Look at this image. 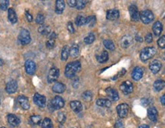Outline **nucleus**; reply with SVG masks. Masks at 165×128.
<instances>
[{
  "instance_id": "obj_1",
  "label": "nucleus",
  "mask_w": 165,
  "mask_h": 128,
  "mask_svg": "<svg viewBox=\"0 0 165 128\" xmlns=\"http://www.w3.org/2000/svg\"><path fill=\"white\" fill-rule=\"evenodd\" d=\"M81 69V63L79 61H74L68 63L65 68V76L66 78H71L75 76L76 73Z\"/></svg>"
},
{
  "instance_id": "obj_2",
  "label": "nucleus",
  "mask_w": 165,
  "mask_h": 128,
  "mask_svg": "<svg viewBox=\"0 0 165 128\" xmlns=\"http://www.w3.org/2000/svg\"><path fill=\"white\" fill-rule=\"evenodd\" d=\"M156 49L152 46H147V47L144 48L141 51L140 53V59L142 61L145 62V61L148 60V59H151L154 57L156 54Z\"/></svg>"
},
{
  "instance_id": "obj_3",
  "label": "nucleus",
  "mask_w": 165,
  "mask_h": 128,
  "mask_svg": "<svg viewBox=\"0 0 165 128\" xmlns=\"http://www.w3.org/2000/svg\"><path fill=\"white\" fill-rule=\"evenodd\" d=\"M139 18L144 24H147L152 22L154 19V14L150 10H144L139 14Z\"/></svg>"
},
{
  "instance_id": "obj_4",
  "label": "nucleus",
  "mask_w": 165,
  "mask_h": 128,
  "mask_svg": "<svg viewBox=\"0 0 165 128\" xmlns=\"http://www.w3.org/2000/svg\"><path fill=\"white\" fill-rule=\"evenodd\" d=\"M18 40L22 45H27L31 42V35L26 29H21L18 35Z\"/></svg>"
},
{
  "instance_id": "obj_5",
  "label": "nucleus",
  "mask_w": 165,
  "mask_h": 128,
  "mask_svg": "<svg viewBox=\"0 0 165 128\" xmlns=\"http://www.w3.org/2000/svg\"><path fill=\"white\" fill-rule=\"evenodd\" d=\"M50 105L53 107V110H58L64 106V101L60 96L57 95L51 100Z\"/></svg>"
},
{
  "instance_id": "obj_6",
  "label": "nucleus",
  "mask_w": 165,
  "mask_h": 128,
  "mask_svg": "<svg viewBox=\"0 0 165 128\" xmlns=\"http://www.w3.org/2000/svg\"><path fill=\"white\" fill-rule=\"evenodd\" d=\"M117 113L119 117L121 118H125L127 117L128 114V105L125 103H122L117 106L116 107Z\"/></svg>"
},
{
  "instance_id": "obj_7",
  "label": "nucleus",
  "mask_w": 165,
  "mask_h": 128,
  "mask_svg": "<svg viewBox=\"0 0 165 128\" xmlns=\"http://www.w3.org/2000/svg\"><path fill=\"white\" fill-rule=\"evenodd\" d=\"M60 75V70L56 67H52L49 71L48 75H47V82L49 83L55 82Z\"/></svg>"
},
{
  "instance_id": "obj_8",
  "label": "nucleus",
  "mask_w": 165,
  "mask_h": 128,
  "mask_svg": "<svg viewBox=\"0 0 165 128\" xmlns=\"http://www.w3.org/2000/svg\"><path fill=\"white\" fill-rule=\"evenodd\" d=\"M120 89L125 94H128L132 92L133 89H134V86H133V84L131 82L125 81V82H123L121 84Z\"/></svg>"
},
{
  "instance_id": "obj_9",
  "label": "nucleus",
  "mask_w": 165,
  "mask_h": 128,
  "mask_svg": "<svg viewBox=\"0 0 165 128\" xmlns=\"http://www.w3.org/2000/svg\"><path fill=\"white\" fill-rule=\"evenodd\" d=\"M128 11H129L130 17H131V19L133 21H138L139 20V11L138 9L137 6L134 5H130L129 8H128Z\"/></svg>"
},
{
  "instance_id": "obj_10",
  "label": "nucleus",
  "mask_w": 165,
  "mask_h": 128,
  "mask_svg": "<svg viewBox=\"0 0 165 128\" xmlns=\"http://www.w3.org/2000/svg\"><path fill=\"white\" fill-rule=\"evenodd\" d=\"M33 100H34V104L38 106V107H45L46 98L44 95H41V94H38V93H35V94L34 95V98H33Z\"/></svg>"
},
{
  "instance_id": "obj_11",
  "label": "nucleus",
  "mask_w": 165,
  "mask_h": 128,
  "mask_svg": "<svg viewBox=\"0 0 165 128\" xmlns=\"http://www.w3.org/2000/svg\"><path fill=\"white\" fill-rule=\"evenodd\" d=\"M24 68L25 71L29 75H33L36 71V64L34 61L28 59L24 63Z\"/></svg>"
},
{
  "instance_id": "obj_12",
  "label": "nucleus",
  "mask_w": 165,
  "mask_h": 128,
  "mask_svg": "<svg viewBox=\"0 0 165 128\" xmlns=\"http://www.w3.org/2000/svg\"><path fill=\"white\" fill-rule=\"evenodd\" d=\"M105 91V93H106L107 96L108 97V98H109L111 101H116L119 99V95H118V91L115 89H114V88H110L109 87V88H107Z\"/></svg>"
},
{
  "instance_id": "obj_13",
  "label": "nucleus",
  "mask_w": 165,
  "mask_h": 128,
  "mask_svg": "<svg viewBox=\"0 0 165 128\" xmlns=\"http://www.w3.org/2000/svg\"><path fill=\"white\" fill-rule=\"evenodd\" d=\"M18 89V83L15 80H10L9 82L6 84V87H5V91L8 93V94H13Z\"/></svg>"
},
{
  "instance_id": "obj_14",
  "label": "nucleus",
  "mask_w": 165,
  "mask_h": 128,
  "mask_svg": "<svg viewBox=\"0 0 165 128\" xmlns=\"http://www.w3.org/2000/svg\"><path fill=\"white\" fill-rule=\"evenodd\" d=\"M161 62L157 59H154L152 62H150V65H149L150 70L154 74H157V72H159V71L161 69Z\"/></svg>"
},
{
  "instance_id": "obj_15",
  "label": "nucleus",
  "mask_w": 165,
  "mask_h": 128,
  "mask_svg": "<svg viewBox=\"0 0 165 128\" xmlns=\"http://www.w3.org/2000/svg\"><path fill=\"white\" fill-rule=\"evenodd\" d=\"M143 74H144V72H143L142 68L137 66L133 69L132 72H131V77L134 81H138L142 78Z\"/></svg>"
},
{
  "instance_id": "obj_16",
  "label": "nucleus",
  "mask_w": 165,
  "mask_h": 128,
  "mask_svg": "<svg viewBox=\"0 0 165 128\" xmlns=\"http://www.w3.org/2000/svg\"><path fill=\"white\" fill-rule=\"evenodd\" d=\"M133 43V38L130 35H125L123 36L120 41V44H121V47L123 48H128V46H131Z\"/></svg>"
},
{
  "instance_id": "obj_17",
  "label": "nucleus",
  "mask_w": 165,
  "mask_h": 128,
  "mask_svg": "<svg viewBox=\"0 0 165 128\" xmlns=\"http://www.w3.org/2000/svg\"><path fill=\"white\" fill-rule=\"evenodd\" d=\"M147 116L151 121L156 122L158 117V112L154 107H150L147 109Z\"/></svg>"
},
{
  "instance_id": "obj_18",
  "label": "nucleus",
  "mask_w": 165,
  "mask_h": 128,
  "mask_svg": "<svg viewBox=\"0 0 165 128\" xmlns=\"http://www.w3.org/2000/svg\"><path fill=\"white\" fill-rule=\"evenodd\" d=\"M18 102L20 106L24 110H28L30 108V104L28 101V98L24 95H20L18 97Z\"/></svg>"
},
{
  "instance_id": "obj_19",
  "label": "nucleus",
  "mask_w": 165,
  "mask_h": 128,
  "mask_svg": "<svg viewBox=\"0 0 165 128\" xmlns=\"http://www.w3.org/2000/svg\"><path fill=\"white\" fill-rule=\"evenodd\" d=\"M119 11L117 9H110L107 11L106 18L110 21H114L119 18Z\"/></svg>"
},
{
  "instance_id": "obj_20",
  "label": "nucleus",
  "mask_w": 165,
  "mask_h": 128,
  "mask_svg": "<svg viewBox=\"0 0 165 128\" xmlns=\"http://www.w3.org/2000/svg\"><path fill=\"white\" fill-rule=\"evenodd\" d=\"M7 120H8V123L11 126H14V127L18 126L20 124V119L16 115H15V114H8V116H7Z\"/></svg>"
},
{
  "instance_id": "obj_21",
  "label": "nucleus",
  "mask_w": 165,
  "mask_h": 128,
  "mask_svg": "<svg viewBox=\"0 0 165 128\" xmlns=\"http://www.w3.org/2000/svg\"><path fill=\"white\" fill-rule=\"evenodd\" d=\"M52 90L55 93L61 94V93H63L66 90V85L62 83V82H56V83L53 84V87H52Z\"/></svg>"
},
{
  "instance_id": "obj_22",
  "label": "nucleus",
  "mask_w": 165,
  "mask_h": 128,
  "mask_svg": "<svg viewBox=\"0 0 165 128\" xmlns=\"http://www.w3.org/2000/svg\"><path fill=\"white\" fill-rule=\"evenodd\" d=\"M8 18L10 22L12 23V24H15V23L18 22V17H17L15 10L13 8H10L8 9Z\"/></svg>"
},
{
  "instance_id": "obj_23",
  "label": "nucleus",
  "mask_w": 165,
  "mask_h": 128,
  "mask_svg": "<svg viewBox=\"0 0 165 128\" xmlns=\"http://www.w3.org/2000/svg\"><path fill=\"white\" fill-rule=\"evenodd\" d=\"M152 30L155 36H159L161 34L162 30H163V25H162L161 22L159 21H156L154 24H153Z\"/></svg>"
},
{
  "instance_id": "obj_24",
  "label": "nucleus",
  "mask_w": 165,
  "mask_h": 128,
  "mask_svg": "<svg viewBox=\"0 0 165 128\" xmlns=\"http://www.w3.org/2000/svg\"><path fill=\"white\" fill-rule=\"evenodd\" d=\"M70 107H71L72 110L75 112V113H79L82 110V105L81 104L80 101H72L70 103Z\"/></svg>"
},
{
  "instance_id": "obj_25",
  "label": "nucleus",
  "mask_w": 165,
  "mask_h": 128,
  "mask_svg": "<svg viewBox=\"0 0 165 128\" xmlns=\"http://www.w3.org/2000/svg\"><path fill=\"white\" fill-rule=\"evenodd\" d=\"M65 8V2L63 0H57L56 1V6H55V12L57 14H62Z\"/></svg>"
},
{
  "instance_id": "obj_26",
  "label": "nucleus",
  "mask_w": 165,
  "mask_h": 128,
  "mask_svg": "<svg viewBox=\"0 0 165 128\" xmlns=\"http://www.w3.org/2000/svg\"><path fill=\"white\" fill-rule=\"evenodd\" d=\"M154 89L156 91H160L165 88V81L162 79H157L154 82Z\"/></svg>"
},
{
  "instance_id": "obj_27",
  "label": "nucleus",
  "mask_w": 165,
  "mask_h": 128,
  "mask_svg": "<svg viewBox=\"0 0 165 128\" xmlns=\"http://www.w3.org/2000/svg\"><path fill=\"white\" fill-rule=\"evenodd\" d=\"M96 104L99 107H109L111 106V101L108 99H105V98H99L96 101Z\"/></svg>"
},
{
  "instance_id": "obj_28",
  "label": "nucleus",
  "mask_w": 165,
  "mask_h": 128,
  "mask_svg": "<svg viewBox=\"0 0 165 128\" xmlns=\"http://www.w3.org/2000/svg\"><path fill=\"white\" fill-rule=\"evenodd\" d=\"M70 55V48L67 45H65L61 50V59L63 61H66Z\"/></svg>"
},
{
  "instance_id": "obj_29",
  "label": "nucleus",
  "mask_w": 165,
  "mask_h": 128,
  "mask_svg": "<svg viewBox=\"0 0 165 128\" xmlns=\"http://www.w3.org/2000/svg\"><path fill=\"white\" fill-rule=\"evenodd\" d=\"M96 59L98 60V62H100V63H103L105 62L108 59V52L104 50L102 51V53H101L99 56H96Z\"/></svg>"
},
{
  "instance_id": "obj_30",
  "label": "nucleus",
  "mask_w": 165,
  "mask_h": 128,
  "mask_svg": "<svg viewBox=\"0 0 165 128\" xmlns=\"http://www.w3.org/2000/svg\"><path fill=\"white\" fill-rule=\"evenodd\" d=\"M38 32L43 35H49L50 34V27L47 25H41L38 27Z\"/></svg>"
},
{
  "instance_id": "obj_31",
  "label": "nucleus",
  "mask_w": 165,
  "mask_h": 128,
  "mask_svg": "<svg viewBox=\"0 0 165 128\" xmlns=\"http://www.w3.org/2000/svg\"><path fill=\"white\" fill-rule=\"evenodd\" d=\"M79 46L76 44H73L70 49V56L71 57L75 58L79 55Z\"/></svg>"
},
{
  "instance_id": "obj_32",
  "label": "nucleus",
  "mask_w": 165,
  "mask_h": 128,
  "mask_svg": "<svg viewBox=\"0 0 165 128\" xmlns=\"http://www.w3.org/2000/svg\"><path fill=\"white\" fill-rule=\"evenodd\" d=\"M41 127L42 128H53V123H52L51 120L48 117H45L43 120L42 123H41Z\"/></svg>"
},
{
  "instance_id": "obj_33",
  "label": "nucleus",
  "mask_w": 165,
  "mask_h": 128,
  "mask_svg": "<svg viewBox=\"0 0 165 128\" xmlns=\"http://www.w3.org/2000/svg\"><path fill=\"white\" fill-rule=\"evenodd\" d=\"M103 44L105 46V47L106 49L109 50H115V44H114L113 42L111 40H103Z\"/></svg>"
},
{
  "instance_id": "obj_34",
  "label": "nucleus",
  "mask_w": 165,
  "mask_h": 128,
  "mask_svg": "<svg viewBox=\"0 0 165 128\" xmlns=\"http://www.w3.org/2000/svg\"><path fill=\"white\" fill-rule=\"evenodd\" d=\"M86 18H85V17H83V16L78 15L77 17H76L75 22H76V24L77 26H82V25L86 24Z\"/></svg>"
},
{
  "instance_id": "obj_35",
  "label": "nucleus",
  "mask_w": 165,
  "mask_h": 128,
  "mask_svg": "<svg viewBox=\"0 0 165 128\" xmlns=\"http://www.w3.org/2000/svg\"><path fill=\"white\" fill-rule=\"evenodd\" d=\"M95 21H96V19H95V17L94 15L86 17V24L89 25V27H92V26L95 24Z\"/></svg>"
},
{
  "instance_id": "obj_36",
  "label": "nucleus",
  "mask_w": 165,
  "mask_h": 128,
  "mask_svg": "<svg viewBox=\"0 0 165 128\" xmlns=\"http://www.w3.org/2000/svg\"><path fill=\"white\" fill-rule=\"evenodd\" d=\"M94 40H95V35L92 33H89L84 38V42L86 44H91L92 43H93Z\"/></svg>"
},
{
  "instance_id": "obj_37",
  "label": "nucleus",
  "mask_w": 165,
  "mask_h": 128,
  "mask_svg": "<svg viewBox=\"0 0 165 128\" xmlns=\"http://www.w3.org/2000/svg\"><path fill=\"white\" fill-rule=\"evenodd\" d=\"M30 120L33 124H40L41 122V117L39 115H33L30 117Z\"/></svg>"
},
{
  "instance_id": "obj_38",
  "label": "nucleus",
  "mask_w": 165,
  "mask_h": 128,
  "mask_svg": "<svg viewBox=\"0 0 165 128\" xmlns=\"http://www.w3.org/2000/svg\"><path fill=\"white\" fill-rule=\"evenodd\" d=\"M82 98L86 101H90L92 98V93L90 91H86L82 93Z\"/></svg>"
},
{
  "instance_id": "obj_39",
  "label": "nucleus",
  "mask_w": 165,
  "mask_h": 128,
  "mask_svg": "<svg viewBox=\"0 0 165 128\" xmlns=\"http://www.w3.org/2000/svg\"><path fill=\"white\" fill-rule=\"evenodd\" d=\"M9 2L8 0H0V10H6L8 8Z\"/></svg>"
},
{
  "instance_id": "obj_40",
  "label": "nucleus",
  "mask_w": 165,
  "mask_h": 128,
  "mask_svg": "<svg viewBox=\"0 0 165 128\" xmlns=\"http://www.w3.org/2000/svg\"><path fill=\"white\" fill-rule=\"evenodd\" d=\"M86 3H87V1H84V0H79L76 2V8L78 10H81L84 8L86 5Z\"/></svg>"
},
{
  "instance_id": "obj_41",
  "label": "nucleus",
  "mask_w": 165,
  "mask_h": 128,
  "mask_svg": "<svg viewBox=\"0 0 165 128\" xmlns=\"http://www.w3.org/2000/svg\"><path fill=\"white\" fill-rule=\"evenodd\" d=\"M157 45L159 46V47L162 48V49H164L165 48V35L161 36L160 38L157 40Z\"/></svg>"
},
{
  "instance_id": "obj_42",
  "label": "nucleus",
  "mask_w": 165,
  "mask_h": 128,
  "mask_svg": "<svg viewBox=\"0 0 165 128\" xmlns=\"http://www.w3.org/2000/svg\"><path fill=\"white\" fill-rule=\"evenodd\" d=\"M44 22V16L42 14H38L36 18V23L38 24H42Z\"/></svg>"
},
{
  "instance_id": "obj_43",
  "label": "nucleus",
  "mask_w": 165,
  "mask_h": 128,
  "mask_svg": "<svg viewBox=\"0 0 165 128\" xmlns=\"http://www.w3.org/2000/svg\"><path fill=\"white\" fill-rule=\"evenodd\" d=\"M57 119H58V121L60 123H63L66 120V115L64 114L63 112H60L57 115Z\"/></svg>"
},
{
  "instance_id": "obj_44",
  "label": "nucleus",
  "mask_w": 165,
  "mask_h": 128,
  "mask_svg": "<svg viewBox=\"0 0 165 128\" xmlns=\"http://www.w3.org/2000/svg\"><path fill=\"white\" fill-rule=\"evenodd\" d=\"M54 45H55L54 39H49V40L47 41V43H46V46H47V47L49 48V49L53 48V46H54Z\"/></svg>"
},
{
  "instance_id": "obj_45",
  "label": "nucleus",
  "mask_w": 165,
  "mask_h": 128,
  "mask_svg": "<svg viewBox=\"0 0 165 128\" xmlns=\"http://www.w3.org/2000/svg\"><path fill=\"white\" fill-rule=\"evenodd\" d=\"M144 40H145V42L147 43H151V42H152V40H153L152 34H150V33H147V34H146L145 38H144Z\"/></svg>"
},
{
  "instance_id": "obj_46",
  "label": "nucleus",
  "mask_w": 165,
  "mask_h": 128,
  "mask_svg": "<svg viewBox=\"0 0 165 128\" xmlns=\"http://www.w3.org/2000/svg\"><path fill=\"white\" fill-rule=\"evenodd\" d=\"M67 29L71 33V34H73V33H74L75 30H74V27H73V23L71 22V21H69L67 24Z\"/></svg>"
},
{
  "instance_id": "obj_47",
  "label": "nucleus",
  "mask_w": 165,
  "mask_h": 128,
  "mask_svg": "<svg viewBox=\"0 0 165 128\" xmlns=\"http://www.w3.org/2000/svg\"><path fill=\"white\" fill-rule=\"evenodd\" d=\"M76 2H77V1H76V0H68L67 1L68 5L70 7H76Z\"/></svg>"
},
{
  "instance_id": "obj_48",
  "label": "nucleus",
  "mask_w": 165,
  "mask_h": 128,
  "mask_svg": "<svg viewBox=\"0 0 165 128\" xmlns=\"http://www.w3.org/2000/svg\"><path fill=\"white\" fill-rule=\"evenodd\" d=\"M115 128H125V126H124V124H123V123L121 121V120H118V121L115 123Z\"/></svg>"
},
{
  "instance_id": "obj_49",
  "label": "nucleus",
  "mask_w": 165,
  "mask_h": 128,
  "mask_svg": "<svg viewBox=\"0 0 165 128\" xmlns=\"http://www.w3.org/2000/svg\"><path fill=\"white\" fill-rule=\"evenodd\" d=\"M25 16H26V18H27V20L29 21V22H31V21L33 20V18H32V16H31V14H30V13L28 12V11H26L25 12Z\"/></svg>"
},
{
  "instance_id": "obj_50",
  "label": "nucleus",
  "mask_w": 165,
  "mask_h": 128,
  "mask_svg": "<svg viewBox=\"0 0 165 128\" xmlns=\"http://www.w3.org/2000/svg\"><path fill=\"white\" fill-rule=\"evenodd\" d=\"M49 39H55L56 37H57V34H55L54 32H52V33H50V34L48 35Z\"/></svg>"
},
{
  "instance_id": "obj_51",
  "label": "nucleus",
  "mask_w": 165,
  "mask_h": 128,
  "mask_svg": "<svg viewBox=\"0 0 165 128\" xmlns=\"http://www.w3.org/2000/svg\"><path fill=\"white\" fill-rule=\"evenodd\" d=\"M160 102H161V104H163V105L165 106V94H163V95H162L161 97H160Z\"/></svg>"
},
{
  "instance_id": "obj_52",
  "label": "nucleus",
  "mask_w": 165,
  "mask_h": 128,
  "mask_svg": "<svg viewBox=\"0 0 165 128\" xmlns=\"http://www.w3.org/2000/svg\"><path fill=\"white\" fill-rule=\"evenodd\" d=\"M135 40H138V41H139V42H142V37H139V35H137L135 37Z\"/></svg>"
},
{
  "instance_id": "obj_53",
  "label": "nucleus",
  "mask_w": 165,
  "mask_h": 128,
  "mask_svg": "<svg viewBox=\"0 0 165 128\" xmlns=\"http://www.w3.org/2000/svg\"><path fill=\"white\" fill-rule=\"evenodd\" d=\"M138 128H149V126L147 124H141L138 126Z\"/></svg>"
},
{
  "instance_id": "obj_54",
  "label": "nucleus",
  "mask_w": 165,
  "mask_h": 128,
  "mask_svg": "<svg viewBox=\"0 0 165 128\" xmlns=\"http://www.w3.org/2000/svg\"><path fill=\"white\" fill-rule=\"evenodd\" d=\"M163 59H165V53H164V55H163Z\"/></svg>"
},
{
  "instance_id": "obj_55",
  "label": "nucleus",
  "mask_w": 165,
  "mask_h": 128,
  "mask_svg": "<svg viewBox=\"0 0 165 128\" xmlns=\"http://www.w3.org/2000/svg\"><path fill=\"white\" fill-rule=\"evenodd\" d=\"M0 105H1V100H0Z\"/></svg>"
},
{
  "instance_id": "obj_56",
  "label": "nucleus",
  "mask_w": 165,
  "mask_h": 128,
  "mask_svg": "<svg viewBox=\"0 0 165 128\" xmlns=\"http://www.w3.org/2000/svg\"><path fill=\"white\" fill-rule=\"evenodd\" d=\"M0 128H5V127H4V126H2V127H0Z\"/></svg>"
}]
</instances>
